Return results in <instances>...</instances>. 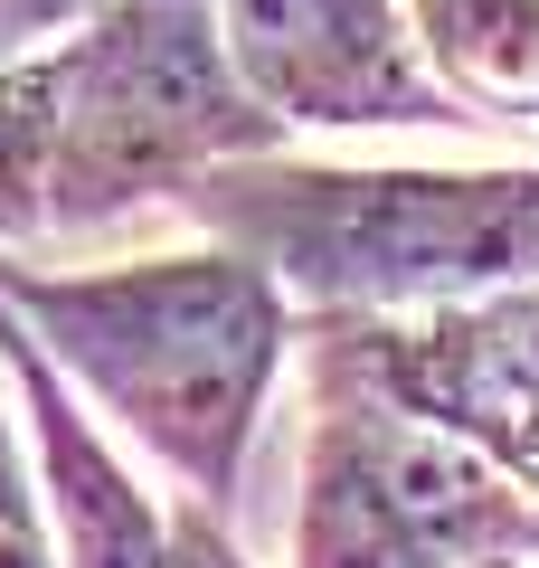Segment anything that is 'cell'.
<instances>
[{
    "instance_id": "11",
    "label": "cell",
    "mask_w": 539,
    "mask_h": 568,
    "mask_svg": "<svg viewBox=\"0 0 539 568\" xmlns=\"http://www.w3.org/2000/svg\"><path fill=\"white\" fill-rule=\"evenodd\" d=\"M95 10H104V0H0V77L29 67V58H58Z\"/></svg>"
},
{
    "instance_id": "10",
    "label": "cell",
    "mask_w": 539,
    "mask_h": 568,
    "mask_svg": "<svg viewBox=\"0 0 539 568\" xmlns=\"http://www.w3.org/2000/svg\"><path fill=\"white\" fill-rule=\"evenodd\" d=\"M0 379H10V369H0ZM0 568H58V530H48L29 426H20V398H10V388H0Z\"/></svg>"
},
{
    "instance_id": "13",
    "label": "cell",
    "mask_w": 539,
    "mask_h": 568,
    "mask_svg": "<svg viewBox=\"0 0 539 568\" xmlns=\"http://www.w3.org/2000/svg\"><path fill=\"white\" fill-rule=\"evenodd\" d=\"M492 568H530V559H492Z\"/></svg>"
},
{
    "instance_id": "5",
    "label": "cell",
    "mask_w": 539,
    "mask_h": 568,
    "mask_svg": "<svg viewBox=\"0 0 539 568\" xmlns=\"http://www.w3.org/2000/svg\"><path fill=\"white\" fill-rule=\"evenodd\" d=\"M313 369L398 398L407 417L464 436L539 503V284L436 313H340L313 323Z\"/></svg>"
},
{
    "instance_id": "4",
    "label": "cell",
    "mask_w": 539,
    "mask_h": 568,
    "mask_svg": "<svg viewBox=\"0 0 539 568\" xmlns=\"http://www.w3.org/2000/svg\"><path fill=\"white\" fill-rule=\"evenodd\" d=\"M539 559V503L464 436L313 369L294 568H492Z\"/></svg>"
},
{
    "instance_id": "8",
    "label": "cell",
    "mask_w": 539,
    "mask_h": 568,
    "mask_svg": "<svg viewBox=\"0 0 539 568\" xmlns=\"http://www.w3.org/2000/svg\"><path fill=\"white\" fill-rule=\"evenodd\" d=\"M417 48L464 114L539 123V0H407Z\"/></svg>"
},
{
    "instance_id": "7",
    "label": "cell",
    "mask_w": 539,
    "mask_h": 568,
    "mask_svg": "<svg viewBox=\"0 0 539 568\" xmlns=\"http://www.w3.org/2000/svg\"><path fill=\"white\" fill-rule=\"evenodd\" d=\"M0 369H10V398H20V426H29V465H39V503H48V530H58V568H171V511L133 484V465L85 417L77 379L10 313H0Z\"/></svg>"
},
{
    "instance_id": "1",
    "label": "cell",
    "mask_w": 539,
    "mask_h": 568,
    "mask_svg": "<svg viewBox=\"0 0 539 568\" xmlns=\"http://www.w3.org/2000/svg\"><path fill=\"white\" fill-rule=\"evenodd\" d=\"M0 313L95 398L123 417L209 511L237 503L246 446L275 407L294 304L237 246H171L133 265H0Z\"/></svg>"
},
{
    "instance_id": "9",
    "label": "cell",
    "mask_w": 539,
    "mask_h": 568,
    "mask_svg": "<svg viewBox=\"0 0 539 568\" xmlns=\"http://www.w3.org/2000/svg\"><path fill=\"white\" fill-rule=\"evenodd\" d=\"M67 58H29L0 77V246L48 227V171H58Z\"/></svg>"
},
{
    "instance_id": "6",
    "label": "cell",
    "mask_w": 539,
    "mask_h": 568,
    "mask_svg": "<svg viewBox=\"0 0 539 568\" xmlns=\"http://www.w3.org/2000/svg\"><path fill=\"white\" fill-rule=\"evenodd\" d=\"M218 20L246 95L284 123H313V133L474 123L436 85L398 0H218Z\"/></svg>"
},
{
    "instance_id": "2",
    "label": "cell",
    "mask_w": 539,
    "mask_h": 568,
    "mask_svg": "<svg viewBox=\"0 0 539 568\" xmlns=\"http://www.w3.org/2000/svg\"><path fill=\"white\" fill-rule=\"evenodd\" d=\"M209 246L284 284L313 323L340 313H436L539 284V162L417 171V162H218L180 190Z\"/></svg>"
},
{
    "instance_id": "3",
    "label": "cell",
    "mask_w": 539,
    "mask_h": 568,
    "mask_svg": "<svg viewBox=\"0 0 539 568\" xmlns=\"http://www.w3.org/2000/svg\"><path fill=\"white\" fill-rule=\"evenodd\" d=\"M67 114L48 171V227H104L142 200H180L218 162L284 152L294 123L246 95L218 0H104L58 48Z\"/></svg>"
},
{
    "instance_id": "12",
    "label": "cell",
    "mask_w": 539,
    "mask_h": 568,
    "mask_svg": "<svg viewBox=\"0 0 539 568\" xmlns=\"http://www.w3.org/2000/svg\"><path fill=\"white\" fill-rule=\"evenodd\" d=\"M171 568H246V549L227 540V511H209L200 493L171 511Z\"/></svg>"
}]
</instances>
